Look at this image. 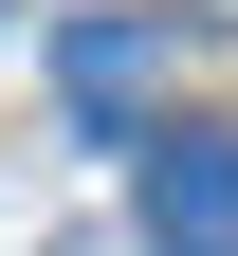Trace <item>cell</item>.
I'll list each match as a JSON object with an SVG mask.
<instances>
[{"label":"cell","instance_id":"obj_1","mask_svg":"<svg viewBox=\"0 0 238 256\" xmlns=\"http://www.w3.org/2000/svg\"><path fill=\"white\" fill-rule=\"evenodd\" d=\"M128 202H147V238H165V256H238V146H220V128H147Z\"/></svg>","mask_w":238,"mask_h":256},{"label":"cell","instance_id":"obj_2","mask_svg":"<svg viewBox=\"0 0 238 256\" xmlns=\"http://www.w3.org/2000/svg\"><path fill=\"white\" fill-rule=\"evenodd\" d=\"M55 92H74L92 128H128V146H147V92H165V18H74V37H55Z\"/></svg>","mask_w":238,"mask_h":256}]
</instances>
